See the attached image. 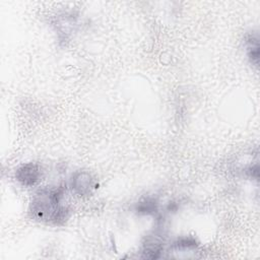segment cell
<instances>
[{"label":"cell","mask_w":260,"mask_h":260,"mask_svg":"<svg viewBox=\"0 0 260 260\" xmlns=\"http://www.w3.org/2000/svg\"><path fill=\"white\" fill-rule=\"evenodd\" d=\"M42 172L37 164L28 162L17 169L15 173L16 180L23 186H34L41 178Z\"/></svg>","instance_id":"cell-3"},{"label":"cell","mask_w":260,"mask_h":260,"mask_svg":"<svg viewBox=\"0 0 260 260\" xmlns=\"http://www.w3.org/2000/svg\"><path fill=\"white\" fill-rule=\"evenodd\" d=\"M64 188L40 191L30 203V213L35 219L55 224L63 223L68 217V209L62 203Z\"/></svg>","instance_id":"cell-1"},{"label":"cell","mask_w":260,"mask_h":260,"mask_svg":"<svg viewBox=\"0 0 260 260\" xmlns=\"http://www.w3.org/2000/svg\"><path fill=\"white\" fill-rule=\"evenodd\" d=\"M246 49L247 55L250 59V62L258 66L259 63V37L257 32H252L248 35L246 39Z\"/></svg>","instance_id":"cell-4"},{"label":"cell","mask_w":260,"mask_h":260,"mask_svg":"<svg viewBox=\"0 0 260 260\" xmlns=\"http://www.w3.org/2000/svg\"><path fill=\"white\" fill-rule=\"evenodd\" d=\"M197 244L195 240L191 238H181L180 240H177L173 244V248H176V249H190V248H195Z\"/></svg>","instance_id":"cell-6"},{"label":"cell","mask_w":260,"mask_h":260,"mask_svg":"<svg viewBox=\"0 0 260 260\" xmlns=\"http://www.w3.org/2000/svg\"><path fill=\"white\" fill-rule=\"evenodd\" d=\"M135 210L139 214H154L157 212V202L152 198L145 199L136 205Z\"/></svg>","instance_id":"cell-5"},{"label":"cell","mask_w":260,"mask_h":260,"mask_svg":"<svg viewBox=\"0 0 260 260\" xmlns=\"http://www.w3.org/2000/svg\"><path fill=\"white\" fill-rule=\"evenodd\" d=\"M70 186L75 194L79 196H87L94 188V181L89 173L78 171L72 175Z\"/></svg>","instance_id":"cell-2"}]
</instances>
